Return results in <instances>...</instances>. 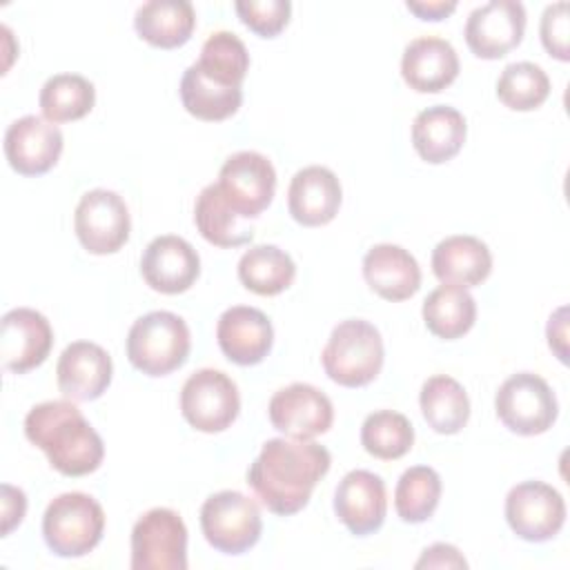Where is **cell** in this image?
<instances>
[{
    "label": "cell",
    "instance_id": "cell-1",
    "mask_svg": "<svg viewBox=\"0 0 570 570\" xmlns=\"http://www.w3.org/2000/svg\"><path fill=\"white\" fill-rule=\"evenodd\" d=\"M330 465L332 454L321 443L267 439L247 470V483L269 512L289 517L309 503Z\"/></svg>",
    "mask_w": 570,
    "mask_h": 570
},
{
    "label": "cell",
    "instance_id": "cell-2",
    "mask_svg": "<svg viewBox=\"0 0 570 570\" xmlns=\"http://www.w3.org/2000/svg\"><path fill=\"white\" fill-rule=\"evenodd\" d=\"M24 436L65 476L91 474L105 459L100 434L69 399L33 405L24 416Z\"/></svg>",
    "mask_w": 570,
    "mask_h": 570
},
{
    "label": "cell",
    "instance_id": "cell-3",
    "mask_svg": "<svg viewBox=\"0 0 570 570\" xmlns=\"http://www.w3.org/2000/svg\"><path fill=\"white\" fill-rule=\"evenodd\" d=\"M383 358L381 332L365 318L341 321L321 352L325 374L343 387L372 383L383 367Z\"/></svg>",
    "mask_w": 570,
    "mask_h": 570
},
{
    "label": "cell",
    "instance_id": "cell-4",
    "mask_svg": "<svg viewBox=\"0 0 570 570\" xmlns=\"http://www.w3.org/2000/svg\"><path fill=\"white\" fill-rule=\"evenodd\" d=\"M189 350L191 334L187 323L167 309L136 318L127 334V358L147 376H167L183 367Z\"/></svg>",
    "mask_w": 570,
    "mask_h": 570
},
{
    "label": "cell",
    "instance_id": "cell-5",
    "mask_svg": "<svg viewBox=\"0 0 570 570\" xmlns=\"http://www.w3.org/2000/svg\"><path fill=\"white\" fill-rule=\"evenodd\" d=\"M102 505L85 492H65L49 501L42 514V537L47 548L65 559L89 554L102 539Z\"/></svg>",
    "mask_w": 570,
    "mask_h": 570
},
{
    "label": "cell",
    "instance_id": "cell-6",
    "mask_svg": "<svg viewBox=\"0 0 570 570\" xmlns=\"http://www.w3.org/2000/svg\"><path fill=\"white\" fill-rule=\"evenodd\" d=\"M200 530L214 550L243 554L261 539V508L238 490H220L200 505Z\"/></svg>",
    "mask_w": 570,
    "mask_h": 570
},
{
    "label": "cell",
    "instance_id": "cell-7",
    "mask_svg": "<svg viewBox=\"0 0 570 570\" xmlns=\"http://www.w3.org/2000/svg\"><path fill=\"white\" fill-rule=\"evenodd\" d=\"M494 410L510 432L534 436L552 428L559 414V403L546 379L532 372H517L499 385Z\"/></svg>",
    "mask_w": 570,
    "mask_h": 570
},
{
    "label": "cell",
    "instance_id": "cell-8",
    "mask_svg": "<svg viewBox=\"0 0 570 570\" xmlns=\"http://www.w3.org/2000/svg\"><path fill=\"white\" fill-rule=\"evenodd\" d=\"M134 570H185L187 525L169 508L147 510L131 528Z\"/></svg>",
    "mask_w": 570,
    "mask_h": 570
},
{
    "label": "cell",
    "instance_id": "cell-9",
    "mask_svg": "<svg viewBox=\"0 0 570 570\" xmlns=\"http://www.w3.org/2000/svg\"><path fill=\"white\" fill-rule=\"evenodd\" d=\"M183 419L198 432L214 434L227 430L240 412L236 383L220 370H196L180 390Z\"/></svg>",
    "mask_w": 570,
    "mask_h": 570
},
{
    "label": "cell",
    "instance_id": "cell-10",
    "mask_svg": "<svg viewBox=\"0 0 570 570\" xmlns=\"http://www.w3.org/2000/svg\"><path fill=\"white\" fill-rule=\"evenodd\" d=\"M216 187L240 218H258L274 198L276 171L267 156L258 151H236L223 163Z\"/></svg>",
    "mask_w": 570,
    "mask_h": 570
},
{
    "label": "cell",
    "instance_id": "cell-11",
    "mask_svg": "<svg viewBox=\"0 0 570 570\" xmlns=\"http://www.w3.org/2000/svg\"><path fill=\"white\" fill-rule=\"evenodd\" d=\"M73 229L89 254H116L131 232L127 203L111 189H91L76 205Z\"/></svg>",
    "mask_w": 570,
    "mask_h": 570
},
{
    "label": "cell",
    "instance_id": "cell-12",
    "mask_svg": "<svg viewBox=\"0 0 570 570\" xmlns=\"http://www.w3.org/2000/svg\"><path fill=\"white\" fill-rule=\"evenodd\" d=\"M505 521L510 530L530 543L554 539L566 523V501L559 490L543 481H523L505 497Z\"/></svg>",
    "mask_w": 570,
    "mask_h": 570
},
{
    "label": "cell",
    "instance_id": "cell-13",
    "mask_svg": "<svg viewBox=\"0 0 570 570\" xmlns=\"http://www.w3.org/2000/svg\"><path fill=\"white\" fill-rule=\"evenodd\" d=\"M267 414L281 434L298 441H312L334 423L330 396L309 383H292L274 392Z\"/></svg>",
    "mask_w": 570,
    "mask_h": 570
},
{
    "label": "cell",
    "instance_id": "cell-14",
    "mask_svg": "<svg viewBox=\"0 0 570 570\" xmlns=\"http://www.w3.org/2000/svg\"><path fill=\"white\" fill-rule=\"evenodd\" d=\"M523 31L525 7L519 0H490L470 11L463 36L476 58L497 60L521 42Z\"/></svg>",
    "mask_w": 570,
    "mask_h": 570
},
{
    "label": "cell",
    "instance_id": "cell-15",
    "mask_svg": "<svg viewBox=\"0 0 570 570\" xmlns=\"http://www.w3.org/2000/svg\"><path fill=\"white\" fill-rule=\"evenodd\" d=\"M53 345V330L45 314L31 307H13L2 316L0 358L2 367L24 374L42 365Z\"/></svg>",
    "mask_w": 570,
    "mask_h": 570
},
{
    "label": "cell",
    "instance_id": "cell-16",
    "mask_svg": "<svg viewBox=\"0 0 570 570\" xmlns=\"http://www.w3.org/2000/svg\"><path fill=\"white\" fill-rule=\"evenodd\" d=\"M62 131L40 116H22L4 131V156L22 176L47 174L62 154Z\"/></svg>",
    "mask_w": 570,
    "mask_h": 570
},
{
    "label": "cell",
    "instance_id": "cell-17",
    "mask_svg": "<svg viewBox=\"0 0 570 570\" xmlns=\"http://www.w3.org/2000/svg\"><path fill=\"white\" fill-rule=\"evenodd\" d=\"M334 512L338 521L356 537L381 530L387 514L385 483L370 470L347 472L334 492Z\"/></svg>",
    "mask_w": 570,
    "mask_h": 570
},
{
    "label": "cell",
    "instance_id": "cell-18",
    "mask_svg": "<svg viewBox=\"0 0 570 570\" xmlns=\"http://www.w3.org/2000/svg\"><path fill=\"white\" fill-rule=\"evenodd\" d=\"M140 274L145 283L160 294H183L196 283L200 274V258L185 238L163 234L145 247Z\"/></svg>",
    "mask_w": 570,
    "mask_h": 570
},
{
    "label": "cell",
    "instance_id": "cell-19",
    "mask_svg": "<svg viewBox=\"0 0 570 570\" xmlns=\"http://www.w3.org/2000/svg\"><path fill=\"white\" fill-rule=\"evenodd\" d=\"M114 376V363L107 350L91 341L69 343L56 365L58 390L69 401H96L100 399Z\"/></svg>",
    "mask_w": 570,
    "mask_h": 570
},
{
    "label": "cell",
    "instance_id": "cell-20",
    "mask_svg": "<svg viewBox=\"0 0 570 570\" xmlns=\"http://www.w3.org/2000/svg\"><path fill=\"white\" fill-rule=\"evenodd\" d=\"M216 341L232 363L243 367L258 365L272 352L274 327L261 309L232 305L218 316Z\"/></svg>",
    "mask_w": 570,
    "mask_h": 570
},
{
    "label": "cell",
    "instance_id": "cell-21",
    "mask_svg": "<svg viewBox=\"0 0 570 570\" xmlns=\"http://www.w3.org/2000/svg\"><path fill=\"white\" fill-rule=\"evenodd\" d=\"M343 200L336 174L323 165H309L292 176L287 209L303 227H321L334 220Z\"/></svg>",
    "mask_w": 570,
    "mask_h": 570
},
{
    "label": "cell",
    "instance_id": "cell-22",
    "mask_svg": "<svg viewBox=\"0 0 570 570\" xmlns=\"http://www.w3.org/2000/svg\"><path fill=\"white\" fill-rule=\"evenodd\" d=\"M456 49L439 36H421L407 42L401 56V76L419 94H436L459 76Z\"/></svg>",
    "mask_w": 570,
    "mask_h": 570
},
{
    "label": "cell",
    "instance_id": "cell-23",
    "mask_svg": "<svg viewBox=\"0 0 570 570\" xmlns=\"http://www.w3.org/2000/svg\"><path fill=\"white\" fill-rule=\"evenodd\" d=\"M363 278L381 298L399 303L421 287V267L401 245L379 243L363 258Z\"/></svg>",
    "mask_w": 570,
    "mask_h": 570
},
{
    "label": "cell",
    "instance_id": "cell-24",
    "mask_svg": "<svg viewBox=\"0 0 570 570\" xmlns=\"http://www.w3.org/2000/svg\"><path fill=\"white\" fill-rule=\"evenodd\" d=\"M432 272L441 283L474 287L492 272V254L488 245L470 234H452L432 249Z\"/></svg>",
    "mask_w": 570,
    "mask_h": 570
},
{
    "label": "cell",
    "instance_id": "cell-25",
    "mask_svg": "<svg viewBox=\"0 0 570 570\" xmlns=\"http://www.w3.org/2000/svg\"><path fill=\"white\" fill-rule=\"evenodd\" d=\"M468 136L465 118L450 105H432L416 114L412 122V145L416 154L432 165L452 160Z\"/></svg>",
    "mask_w": 570,
    "mask_h": 570
},
{
    "label": "cell",
    "instance_id": "cell-26",
    "mask_svg": "<svg viewBox=\"0 0 570 570\" xmlns=\"http://www.w3.org/2000/svg\"><path fill=\"white\" fill-rule=\"evenodd\" d=\"M134 27L149 45L174 49L191 38L196 11L189 0H149L136 9Z\"/></svg>",
    "mask_w": 570,
    "mask_h": 570
},
{
    "label": "cell",
    "instance_id": "cell-27",
    "mask_svg": "<svg viewBox=\"0 0 570 570\" xmlns=\"http://www.w3.org/2000/svg\"><path fill=\"white\" fill-rule=\"evenodd\" d=\"M194 223L200 236L216 247H240L254 238V227L223 200L216 183L196 196Z\"/></svg>",
    "mask_w": 570,
    "mask_h": 570
},
{
    "label": "cell",
    "instance_id": "cell-28",
    "mask_svg": "<svg viewBox=\"0 0 570 570\" xmlns=\"http://www.w3.org/2000/svg\"><path fill=\"white\" fill-rule=\"evenodd\" d=\"M421 314L425 327L434 336L454 341L472 330L476 321V301L465 287L443 283L428 294Z\"/></svg>",
    "mask_w": 570,
    "mask_h": 570
},
{
    "label": "cell",
    "instance_id": "cell-29",
    "mask_svg": "<svg viewBox=\"0 0 570 570\" xmlns=\"http://www.w3.org/2000/svg\"><path fill=\"white\" fill-rule=\"evenodd\" d=\"M419 405L425 423L439 434H456L470 419L468 392L448 374H434L423 383Z\"/></svg>",
    "mask_w": 570,
    "mask_h": 570
},
{
    "label": "cell",
    "instance_id": "cell-30",
    "mask_svg": "<svg viewBox=\"0 0 570 570\" xmlns=\"http://www.w3.org/2000/svg\"><path fill=\"white\" fill-rule=\"evenodd\" d=\"M180 100L194 118L218 122L238 111L243 102V87L220 85L207 78L194 62L180 78Z\"/></svg>",
    "mask_w": 570,
    "mask_h": 570
},
{
    "label": "cell",
    "instance_id": "cell-31",
    "mask_svg": "<svg viewBox=\"0 0 570 570\" xmlns=\"http://www.w3.org/2000/svg\"><path fill=\"white\" fill-rule=\"evenodd\" d=\"M296 276L292 256L276 245H254L238 261V281L258 296L285 292Z\"/></svg>",
    "mask_w": 570,
    "mask_h": 570
},
{
    "label": "cell",
    "instance_id": "cell-32",
    "mask_svg": "<svg viewBox=\"0 0 570 570\" xmlns=\"http://www.w3.org/2000/svg\"><path fill=\"white\" fill-rule=\"evenodd\" d=\"M38 102L49 122H71L94 109L96 89L80 73H56L42 85Z\"/></svg>",
    "mask_w": 570,
    "mask_h": 570
},
{
    "label": "cell",
    "instance_id": "cell-33",
    "mask_svg": "<svg viewBox=\"0 0 570 570\" xmlns=\"http://www.w3.org/2000/svg\"><path fill=\"white\" fill-rule=\"evenodd\" d=\"M196 65L207 78L227 87H240L249 69V53L234 31H214L203 42Z\"/></svg>",
    "mask_w": 570,
    "mask_h": 570
},
{
    "label": "cell",
    "instance_id": "cell-34",
    "mask_svg": "<svg viewBox=\"0 0 570 570\" xmlns=\"http://www.w3.org/2000/svg\"><path fill=\"white\" fill-rule=\"evenodd\" d=\"M414 443V428L410 419L394 410H376L365 416L361 425V445L367 454L383 461L405 456Z\"/></svg>",
    "mask_w": 570,
    "mask_h": 570
},
{
    "label": "cell",
    "instance_id": "cell-35",
    "mask_svg": "<svg viewBox=\"0 0 570 570\" xmlns=\"http://www.w3.org/2000/svg\"><path fill=\"white\" fill-rule=\"evenodd\" d=\"M441 499V476L430 465L407 468L394 490V510L405 523L428 521Z\"/></svg>",
    "mask_w": 570,
    "mask_h": 570
},
{
    "label": "cell",
    "instance_id": "cell-36",
    "mask_svg": "<svg viewBox=\"0 0 570 570\" xmlns=\"http://www.w3.org/2000/svg\"><path fill=\"white\" fill-rule=\"evenodd\" d=\"M550 96L548 73L528 60L510 62L497 80V98L514 111H532Z\"/></svg>",
    "mask_w": 570,
    "mask_h": 570
},
{
    "label": "cell",
    "instance_id": "cell-37",
    "mask_svg": "<svg viewBox=\"0 0 570 570\" xmlns=\"http://www.w3.org/2000/svg\"><path fill=\"white\" fill-rule=\"evenodd\" d=\"M234 9L240 22L261 38L278 36L292 16L289 0H236Z\"/></svg>",
    "mask_w": 570,
    "mask_h": 570
},
{
    "label": "cell",
    "instance_id": "cell-38",
    "mask_svg": "<svg viewBox=\"0 0 570 570\" xmlns=\"http://www.w3.org/2000/svg\"><path fill=\"white\" fill-rule=\"evenodd\" d=\"M568 2L559 0L554 4H548L541 13V24H539V33H541V42L546 47V51L550 56H554L557 60H568Z\"/></svg>",
    "mask_w": 570,
    "mask_h": 570
},
{
    "label": "cell",
    "instance_id": "cell-39",
    "mask_svg": "<svg viewBox=\"0 0 570 570\" xmlns=\"http://www.w3.org/2000/svg\"><path fill=\"white\" fill-rule=\"evenodd\" d=\"M0 505H2V537L11 534L13 528H18L24 519V512H27V497L20 488H13L9 483H2L0 485Z\"/></svg>",
    "mask_w": 570,
    "mask_h": 570
},
{
    "label": "cell",
    "instance_id": "cell-40",
    "mask_svg": "<svg viewBox=\"0 0 570 570\" xmlns=\"http://www.w3.org/2000/svg\"><path fill=\"white\" fill-rule=\"evenodd\" d=\"M416 568H468L465 557L452 543H432L423 550Z\"/></svg>",
    "mask_w": 570,
    "mask_h": 570
},
{
    "label": "cell",
    "instance_id": "cell-41",
    "mask_svg": "<svg viewBox=\"0 0 570 570\" xmlns=\"http://www.w3.org/2000/svg\"><path fill=\"white\" fill-rule=\"evenodd\" d=\"M405 7L421 20H443L456 9V2L454 0H407Z\"/></svg>",
    "mask_w": 570,
    "mask_h": 570
},
{
    "label": "cell",
    "instance_id": "cell-42",
    "mask_svg": "<svg viewBox=\"0 0 570 570\" xmlns=\"http://www.w3.org/2000/svg\"><path fill=\"white\" fill-rule=\"evenodd\" d=\"M566 307H559L552 316H550V321H548V330H546V334H548V345H550V350L559 356V361H563L566 363V358H568V350H566Z\"/></svg>",
    "mask_w": 570,
    "mask_h": 570
}]
</instances>
